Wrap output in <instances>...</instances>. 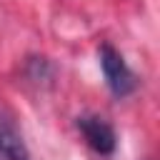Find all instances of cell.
I'll use <instances>...</instances> for the list:
<instances>
[{
    "label": "cell",
    "instance_id": "cell-1",
    "mask_svg": "<svg viewBox=\"0 0 160 160\" xmlns=\"http://www.w3.org/2000/svg\"><path fill=\"white\" fill-rule=\"evenodd\" d=\"M98 62H100L105 85L110 88V92H112L115 98H128L130 92H135V88H138V75L130 70V65L125 62L122 52H120L115 45L102 42V45L98 48Z\"/></svg>",
    "mask_w": 160,
    "mask_h": 160
},
{
    "label": "cell",
    "instance_id": "cell-4",
    "mask_svg": "<svg viewBox=\"0 0 160 160\" xmlns=\"http://www.w3.org/2000/svg\"><path fill=\"white\" fill-rule=\"evenodd\" d=\"M28 72L32 80H48L52 75V65L45 58H30L28 60Z\"/></svg>",
    "mask_w": 160,
    "mask_h": 160
},
{
    "label": "cell",
    "instance_id": "cell-3",
    "mask_svg": "<svg viewBox=\"0 0 160 160\" xmlns=\"http://www.w3.org/2000/svg\"><path fill=\"white\" fill-rule=\"evenodd\" d=\"M0 160H32L22 135L8 118H0Z\"/></svg>",
    "mask_w": 160,
    "mask_h": 160
},
{
    "label": "cell",
    "instance_id": "cell-2",
    "mask_svg": "<svg viewBox=\"0 0 160 160\" xmlns=\"http://www.w3.org/2000/svg\"><path fill=\"white\" fill-rule=\"evenodd\" d=\"M75 128L80 130V135L88 142V148L95 150L98 155H112L115 152L118 132L105 118H100V115H80L75 120Z\"/></svg>",
    "mask_w": 160,
    "mask_h": 160
}]
</instances>
